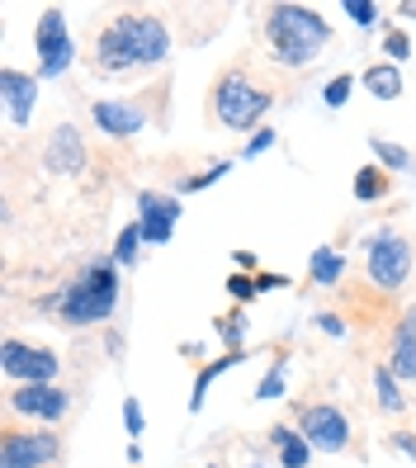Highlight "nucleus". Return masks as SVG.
Masks as SVG:
<instances>
[{"instance_id":"nucleus-28","label":"nucleus","mask_w":416,"mask_h":468,"mask_svg":"<svg viewBox=\"0 0 416 468\" xmlns=\"http://www.w3.org/2000/svg\"><path fill=\"white\" fill-rule=\"evenodd\" d=\"M228 171H232V161H228V156H223V161H208V166H204L199 176H189V180H185L180 189H185V195H199V189H208L213 180H223Z\"/></svg>"},{"instance_id":"nucleus-15","label":"nucleus","mask_w":416,"mask_h":468,"mask_svg":"<svg viewBox=\"0 0 416 468\" xmlns=\"http://www.w3.org/2000/svg\"><path fill=\"white\" fill-rule=\"evenodd\" d=\"M43 166H48L52 176H76V171H86V143H80L76 123H62L58 133L48 137V147H43Z\"/></svg>"},{"instance_id":"nucleus-12","label":"nucleus","mask_w":416,"mask_h":468,"mask_svg":"<svg viewBox=\"0 0 416 468\" xmlns=\"http://www.w3.org/2000/svg\"><path fill=\"white\" fill-rule=\"evenodd\" d=\"M91 119H95V128L109 137V143H128V137H137L147 128V109L137 100H95Z\"/></svg>"},{"instance_id":"nucleus-18","label":"nucleus","mask_w":416,"mask_h":468,"mask_svg":"<svg viewBox=\"0 0 416 468\" xmlns=\"http://www.w3.org/2000/svg\"><path fill=\"white\" fill-rule=\"evenodd\" d=\"M251 355L246 350H223V360H213V365H204L199 374H194V393H189V411H204V402H208V388H213V378H223L228 369H237V365H246Z\"/></svg>"},{"instance_id":"nucleus-5","label":"nucleus","mask_w":416,"mask_h":468,"mask_svg":"<svg viewBox=\"0 0 416 468\" xmlns=\"http://www.w3.org/2000/svg\"><path fill=\"white\" fill-rule=\"evenodd\" d=\"M365 270L379 293H402L411 280V237L398 228H374L365 237Z\"/></svg>"},{"instance_id":"nucleus-25","label":"nucleus","mask_w":416,"mask_h":468,"mask_svg":"<svg viewBox=\"0 0 416 468\" xmlns=\"http://www.w3.org/2000/svg\"><path fill=\"white\" fill-rule=\"evenodd\" d=\"M284 388H289V360H284V355H274V360H270V374L256 383V402L284 398Z\"/></svg>"},{"instance_id":"nucleus-16","label":"nucleus","mask_w":416,"mask_h":468,"mask_svg":"<svg viewBox=\"0 0 416 468\" xmlns=\"http://www.w3.org/2000/svg\"><path fill=\"white\" fill-rule=\"evenodd\" d=\"M270 450L280 454V468H308L313 463L308 435H303L298 426H289V421H274L270 426Z\"/></svg>"},{"instance_id":"nucleus-6","label":"nucleus","mask_w":416,"mask_h":468,"mask_svg":"<svg viewBox=\"0 0 416 468\" xmlns=\"http://www.w3.org/2000/svg\"><path fill=\"white\" fill-rule=\"evenodd\" d=\"M62 459V435L52 426H19L15 417L0 435V468H52Z\"/></svg>"},{"instance_id":"nucleus-14","label":"nucleus","mask_w":416,"mask_h":468,"mask_svg":"<svg viewBox=\"0 0 416 468\" xmlns=\"http://www.w3.org/2000/svg\"><path fill=\"white\" fill-rule=\"evenodd\" d=\"M383 365L398 374V383H416V308L398 313V326H393V341H388Z\"/></svg>"},{"instance_id":"nucleus-7","label":"nucleus","mask_w":416,"mask_h":468,"mask_svg":"<svg viewBox=\"0 0 416 468\" xmlns=\"http://www.w3.org/2000/svg\"><path fill=\"white\" fill-rule=\"evenodd\" d=\"M293 421L308 435L313 450H322V454H346L350 450V417L336 402H303V407H293Z\"/></svg>"},{"instance_id":"nucleus-30","label":"nucleus","mask_w":416,"mask_h":468,"mask_svg":"<svg viewBox=\"0 0 416 468\" xmlns=\"http://www.w3.org/2000/svg\"><path fill=\"white\" fill-rule=\"evenodd\" d=\"M407 52H411V38H407L402 29H388V34H383V58L393 62V67L407 58Z\"/></svg>"},{"instance_id":"nucleus-21","label":"nucleus","mask_w":416,"mask_h":468,"mask_svg":"<svg viewBox=\"0 0 416 468\" xmlns=\"http://www.w3.org/2000/svg\"><path fill=\"white\" fill-rule=\"evenodd\" d=\"M359 86H365L374 100H398V95H402V67H393V62H369L365 76H359Z\"/></svg>"},{"instance_id":"nucleus-36","label":"nucleus","mask_w":416,"mask_h":468,"mask_svg":"<svg viewBox=\"0 0 416 468\" xmlns=\"http://www.w3.org/2000/svg\"><path fill=\"white\" fill-rule=\"evenodd\" d=\"M398 15H407V19H416V5H411V0H402V5H398Z\"/></svg>"},{"instance_id":"nucleus-20","label":"nucleus","mask_w":416,"mask_h":468,"mask_svg":"<svg viewBox=\"0 0 416 468\" xmlns=\"http://www.w3.org/2000/svg\"><path fill=\"white\" fill-rule=\"evenodd\" d=\"M388 189H393V171H383L379 161H374V166H359L355 180H350V195H355L359 204H379V199H388Z\"/></svg>"},{"instance_id":"nucleus-27","label":"nucleus","mask_w":416,"mask_h":468,"mask_svg":"<svg viewBox=\"0 0 416 468\" xmlns=\"http://www.w3.org/2000/svg\"><path fill=\"white\" fill-rule=\"evenodd\" d=\"M223 289L241 303V308H246V303H251V298H261V284H256V274H246V270H232L228 274V280H223Z\"/></svg>"},{"instance_id":"nucleus-2","label":"nucleus","mask_w":416,"mask_h":468,"mask_svg":"<svg viewBox=\"0 0 416 468\" xmlns=\"http://www.w3.org/2000/svg\"><path fill=\"white\" fill-rule=\"evenodd\" d=\"M123 303V270L114 256H91L86 265H80L71 280L43 298V308L58 313L62 326H95V322H109L119 313Z\"/></svg>"},{"instance_id":"nucleus-38","label":"nucleus","mask_w":416,"mask_h":468,"mask_svg":"<svg viewBox=\"0 0 416 468\" xmlns=\"http://www.w3.org/2000/svg\"><path fill=\"white\" fill-rule=\"evenodd\" d=\"M208 468H223V463H208Z\"/></svg>"},{"instance_id":"nucleus-24","label":"nucleus","mask_w":416,"mask_h":468,"mask_svg":"<svg viewBox=\"0 0 416 468\" xmlns=\"http://www.w3.org/2000/svg\"><path fill=\"white\" fill-rule=\"evenodd\" d=\"M369 152H374V161H379V166L383 171H411L416 166V161H411V152L407 147H398V143H388V137H369Z\"/></svg>"},{"instance_id":"nucleus-9","label":"nucleus","mask_w":416,"mask_h":468,"mask_svg":"<svg viewBox=\"0 0 416 468\" xmlns=\"http://www.w3.org/2000/svg\"><path fill=\"white\" fill-rule=\"evenodd\" d=\"M34 52H38V76L52 80V76H62L76 58V43H71V24L58 5H48L38 15V29H34Z\"/></svg>"},{"instance_id":"nucleus-13","label":"nucleus","mask_w":416,"mask_h":468,"mask_svg":"<svg viewBox=\"0 0 416 468\" xmlns=\"http://www.w3.org/2000/svg\"><path fill=\"white\" fill-rule=\"evenodd\" d=\"M0 104H5V119L15 128H29L38 109V80L19 67H5L0 71Z\"/></svg>"},{"instance_id":"nucleus-19","label":"nucleus","mask_w":416,"mask_h":468,"mask_svg":"<svg viewBox=\"0 0 416 468\" xmlns=\"http://www.w3.org/2000/svg\"><path fill=\"white\" fill-rule=\"evenodd\" d=\"M308 280L317 289H336L346 280V256L336 251V246H317V251L308 256Z\"/></svg>"},{"instance_id":"nucleus-35","label":"nucleus","mask_w":416,"mask_h":468,"mask_svg":"<svg viewBox=\"0 0 416 468\" xmlns=\"http://www.w3.org/2000/svg\"><path fill=\"white\" fill-rule=\"evenodd\" d=\"M256 284H261V293H274V289H289V280H284V274H256Z\"/></svg>"},{"instance_id":"nucleus-8","label":"nucleus","mask_w":416,"mask_h":468,"mask_svg":"<svg viewBox=\"0 0 416 468\" xmlns=\"http://www.w3.org/2000/svg\"><path fill=\"white\" fill-rule=\"evenodd\" d=\"M5 411L34 421V426H58L71 411V393L58 388V383H15L5 393Z\"/></svg>"},{"instance_id":"nucleus-31","label":"nucleus","mask_w":416,"mask_h":468,"mask_svg":"<svg viewBox=\"0 0 416 468\" xmlns=\"http://www.w3.org/2000/svg\"><path fill=\"white\" fill-rule=\"evenodd\" d=\"M274 143H280V133H274V128H261V133H251V137H246V147H241V156H246V161H251V156H261V152H270Z\"/></svg>"},{"instance_id":"nucleus-4","label":"nucleus","mask_w":416,"mask_h":468,"mask_svg":"<svg viewBox=\"0 0 416 468\" xmlns=\"http://www.w3.org/2000/svg\"><path fill=\"white\" fill-rule=\"evenodd\" d=\"M274 104V86L261 80L251 67H228L213 76V90H208V119L223 123L232 133L256 128Z\"/></svg>"},{"instance_id":"nucleus-34","label":"nucleus","mask_w":416,"mask_h":468,"mask_svg":"<svg viewBox=\"0 0 416 468\" xmlns=\"http://www.w3.org/2000/svg\"><path fill=\"white\" fill-rule=\"evenodd\" d=\"M388 450H398V454L416 459V435H411V431H388Z\"/></svg>"},{"instance_id":"nucleus-3","label":"nucleus","mask_w":416,"mask_h":468,"mask_svg":"<svg viewBox=\"0 0 416 468\" xmlns=\"http://www.w3.org/2000/svg\"><path fill=\"white\" fill-rule=\"evenodd\" d=\"M265 43L280 67H313L317 52L331 43V24L313 5H270L265 10Z\"/></svg>"},{"instance_id":"nucleus-37","label":"nucleus","mask_w":416,"mask_h":468,"mask_svg":"<svg viewBox=\"0 0 416 468\" xmlns=\"http://www.w3.org/2000/svg\"><path fill=\"white\" fill-rule=\"evenodd\" d=\"M246 468H265V459H261V454H251V463H246Z\"/></svg>"},{"instance_id":"nucleus-26","label":"nucleus","mask_w":416,"mask_h":468,"mask_svg":"<svg viewBox=\"0 0 416 468\" xmlns=\"http://www.w3.org/2000/svg\"><path fill=\"white\" fill-rule=\"evenodd\" d=\"M350 90H355V76H350V71H336V76L322 86V104H326V109H341V104L350 100Z\"/></svg>"},{"instance_id":"nucleus-10","label":"nucleus","mask_w":416,"mask_h":468,"mask_svg":"<svg viewBox=\"0 0 416 468\" xmlns=\"http://www.w3.org/2000/svg\"><path fill=\"white\" fill-rule=\"evenodd\" d=\"M0 369H5V378H15V383H52L58 369H62V360H58V350H48V346H24L19 336H5Z\"/></svg>"},{"instance_id":"nucleus-17","label":"nucleus","mask_w":416,"mask_h":468,"mask_svg":"<svg viewBox=\"0 0 416 468\" xmlns=\"http://www.w3.org/2000/svg\"><path fill=\"white\" fill-rule=\"evenodd\" d=\"M369 383H374V407H379V411H388V417H402V411H407V393H402L398 374L379 360V365L369 369Z\"/></svg>"},{"instance_id":"nucleus-23","label":"nucleus","mask_w":416,"mask_h":468,"mask_svg":"<svg viewBox=\"0 0 416 468\" xmlns=\"http://www.w3.org/2000/svg\"><path fill=\"white\" fill-rule=\"evenodd\" d=\"M246 326H251V322H246V308H241V303L213 317V332L223 336V346H228V350H246V346H241V341H246Z\"/></svg>"},{"instance_id":"nucleus-33","label":"nucleus","mask_w":416,"mask_h":468,"mask_svg":"<svg viewBox=\"0 0 416 468\" xmlns=\"http://www.w3.org/2000/svg\"><path fill=\"white\" fill-rule=\"evenodd\" d=\"M317 332L326 336H346L350 326H346V313H317Z\"/></svg>"},{"instance_id":"nucleus-32","label":"nucleus","mask_w":416,"mask_h":468,"mask_svg":"<svg viewBox=\"0 0 416 468\" xmlns=\"http://www.w3.org/2000/svg\"><path fill=\"white\" fill-rule=\"evenodd\" d=\"M123 431L137 440V435H143V402H137V398H123Z\"/></svg>"},{"instance_id":"nucleus-22","label":"nucleus","mask_w":416,"mask_h":468,"mask_svg":"<svg viewBox=\"0 0 416 468\" xmlns=\"http://www.w3.org/2000/svg\"><path fill=\"white\" fill-rule=\"evenodd\" d=\"M143 246H147L143 228H137V223H123L119 237H114V251H109V256L119 261V270H133L137 261H143Z\"/></svg>"},{"instance_id":"nucleus-11","label":"nucleus","mask_w":416,"mask_h":468,"mask_svg":"<svg viewBox=\"0 0 416 468\" xmlns=\"http://www.w3.org/2000/svg\"><path fill=\"white\" fill-rule=\"evenodd\" d=\"M180 195H165V189H143L137 195V228H143L147 246H165L176 237V223H180Z\"/></svg>"},{"instance_id":"nucleus-29","label":"nucleus","mask_w":416,"mask_h":468,"mask_svg":"<svg viewBox=\"0 0 416 468\" xmlns=\"http://www.w3.org/2000/svg\"><path fill=\"white\" fill-rule=\"evenodd\" d=\"M341 15L350 24H359V29H374V24H379V5H374V0H341Z\"/></svg>"},{"instance_id":"nucleus-1","label":"nucleus","mask_w":416,"mask_h":468,"mask_svg":"<svg viewBox=\"0 0 416 468\" xmlns=\"http://www.w3.org/2000/svg\"><path fill=\"white\" fill-rule=\"evenodd\" d=\"M165 58H171V34H165V19L152 10H123L95 34V67L104 76L161 67Z\"/></svg>"}]
</instances>
